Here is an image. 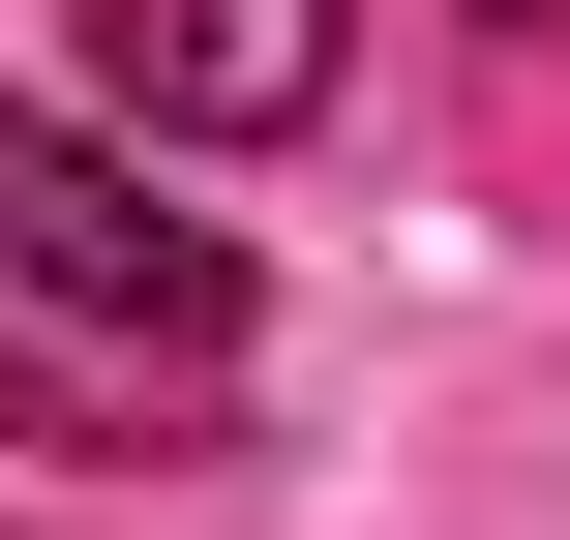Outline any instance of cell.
I'll list each match as a JSON object with an SVG mask.
<instances>
[{"instance_id":"1","label":"cell","mask_w":570,"mask_h":540,"mask_svg":"<svg viewBox=\"0 0 570 540\" xmlns=\"http://www.w3.org/2000/svg\"><path fill=\"white\" fill-rule=\"evenodd\" d=\"M210 361H240V240L150 210L120 120L0 90V451H150L210 421Z\"/></svg>"},{"instance_id":"2","label":"cell","mask_w":570,"mask_h":540,"mask_svg":"<svg viewBox=\"0 0 570 540\" xmlns=\"http://www.w3.org/2000/svg\"><path fill=\"white\" fill-rule=\"evenodd\" d=\"M331 60H361V0H90V90H120L150 150H271V120H331Z\"/></svg>"}]
</instances>
